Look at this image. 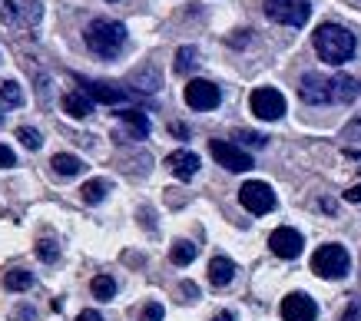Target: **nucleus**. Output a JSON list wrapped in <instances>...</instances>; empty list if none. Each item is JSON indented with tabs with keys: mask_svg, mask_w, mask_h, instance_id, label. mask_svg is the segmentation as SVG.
Returning <instances> with one entry per match:
<instances>
[{
	"mask_svg": "<svg viewBox=\"0 0 361 321\" xmlns=\"http://www.w3.org/2000/svg\"><path fill=\"white\" fill-rule=\"evenodd\" d=\"M312 44H315V54L322 56L325 63L341 67V63H348L351 56H355L358 40H355V34L345 30L341 23H322L315 34H312Z\"/></svg>",
	"mask_w": 361,
	"mask_h": 321,
	"instance_id": "f257e3e1",
	"label": "nucleus"
},
{
	"mask_svg": "<svg viewBox=\"0 0 361 321\" xmlns=\"http://www.w3.org/2000/svg\"><path fill=\"white\" fill-rule=\"evenodd\" d=\"M83 40L97 56H116L126 46V27L120 20H110V17H97V20L87 23L83 30Z\"/></svg>",
	"mask_w": 361,
	"mask_h": 321,
	"instance_id": "f03ea898",
	"label": "nucleus"
},
{
	"mask_svg": "<svg viewBox=\"0 0 361 321\" xmlns=\"http://www.w3.org/2000/svg\"><path fill=\"white\" fill-rule=\"evenodd\" d=\"M351 268V255L348 248H341V245H322L315 255H312V272L318 278H329V282H338V278L348 275Z\"/></svg>",
	"mask_w": 361,
	"mask_h": 321,
	"instance_id": "7ed1b4c3",
	"label": "nucleus"
},
{
	"mask_svg": "<svg viewBox=\"0 0 361 321\" xmlns=\"http://www.w3.org/2000/svg\"><path fill=\"white\" fill-rule=\"evenodd\" d=\"M44 17L40 0H0V23L17 27V30H33Z\"/></svg>",
	"mask_w": 361,
	"mask_h": 321,
	"instance_id": "20e7f679",
	"label": "nucleus"
},
{
	"mask_svg": "<svg viewBox=\"0 0 361 321\" xmlns=\"http://www.w3.org/2000/svg\"><path fill=\"white\" fill-rule=\"evenodd\" d=\"M265 17L282 27H305L312 17L308 0H265Z\"/></svg>",
	"mask_w": 361,
	"mask_h": 321,
	"instance_id": "39448f33",
	"label": "nucleus"
},
{
	"mask_svg": "<svg viewBox=\"0 0 361 321\" xmlns=\"http://www.w3.org/2000/svg\"><path fill=\"white\" fill-rule=\"evenodd\" d=\"M298 96L308 106H325V103H338L335 96V77H322V73H305L298 83Z\"/></svg>",
	"mask_w": 361,
	"mask_h": 321,
	"instance_id": "423d86ee",
	"label": "nucleus"
},
{
	"mask_svg": "<svg viewBox=\"0 0 361 321\" xmlns=\"http://www.w3.org/2000/svg\"><path fill=\"white\" fill-rule=\"evenodd\" d=\"M249 106H252V113H255L259 120H265V122H275V120H282L285 116V96L279 93V89H272V87L252 89Z\"/></svg>",
	"mask_w": 361,
	"mask_h": 321,
	"instance_id": "0eeeda50",
	"label": "nucleus"
},
{
	"mask_svg": "<svg viewBox=\"0 0 361 321\" xmlns=\"http://www.w3.org/2000/svg\"><path fill=\"white\" fill-rule=\"evenodd\" d=\"M239 202L252 212V215H265V212L275 209V192H272L269 182L252 179V182H245V186L239 189Z\"/></svg>",
	"mask_w": 361,
	"mask_h": 321,
	"instance_id": "6e6552de",
	"label": "nucleus"
},
{
	"mask_svg": "<svg viewBox=\"0 0 361 321\" xmlns=\"http://www.w3.org/2000/svg\"><path fill=\"white\" fill-rule=\"evenodd\" d=\"M209 153H212V159H216L219 166L229 169V172H245V169L255 166L252 156L245 153L242 146L229 143V139H212V143H209Z\"/></svg>",
	"mask_w": 361,
	"mask_h": 321,
	"instance_id": "1a4fd4ad",
	"label": "nucleus"
},
{
	"mask_svg": "<svg viewBox=\"0 0 361 321\" xmlns=\"http://www.w3.org/2000/svg\"><path fill=\"white\" fill-rule=\"evenodd\" d=\"M186 103L192 110H216L222 103V93L216 83H209V80H189L186 87Z\"/></svg>",
	"mask_w": 361,
	"mask_h": 321,
	"instance_id": "9d476101",
	"label": "nucleus"
},
{
	"mask_svg": "<svg viewBox=\"0 0 361 321\" xmlns=\"http://www.w3.org/2000/svg\"><path fill=\"white\" fill-rule=\"evenodd\" d=\"M282 318L285 321H315L318 305L308 298L305 291H292V295L282 298Z\"/></svg>",
	"mask_w": 361,
	"mask_h": 321,
	"instance_id": "9b49d317",
	"label": "nucleus"
},
{
	"mask_svg": "<svg viewBox=\"0 0 361 321\" xmlns=\"http://www.w3.org/2000/svg\"><path fill=\"white\" fill-rule=\"evenodd\" d=\"M302 235L295 232V229H288V225H282V229H275L272 235H269V248H272L279 258H298L302 255Z\"/></svg>",
	"mask_w": 361,
	"mask_h": 321,
	"instance_id": "f8f14e48",
	"label": "nucleus"
},
{
	"mask_svg": "<svg viewBox=\"0 0 361 321\" xmlns=\"http://www.w3.org/2000/svg\"><path fill=\"white\" fill-rule=\"evenodd\" d=\"M83 83V93H87L93 103H106V106H116V103L126 100V93L113 83H103V80H80Z\"/></svg>",
	"mask_w": 361,
	"mask_h": 321,
	"instance_id": "ddd939ff",
	"label": "nucleus"
},
{
	"mask_svg": "<svg viewBox=\"0 0 361 321\" xmlns=\"http://www.w3.org/2000/svg\"><path fill=\"white\" fill-rule=\"evenodd\" d=\"M166 166H169V172H173L176 179L189 182V179L199 172V156L189 153V149H176V153L166 156Z\"/></svg>",
	"mask_w": 361,
	"mask_h": 321,
	"instance_id": "4468645a",
	"label": "nucleus"
},
{
	"mask_svg": "<svg viewBox=\"0 0 361 321\" xmlns=\"http://www.w3.org/2000/svg\"><path fill=\"white\" fill-rule=\"evenodd\" d=\"M60 106H63V113L66 116H73V120H87L90 113H93V100H90L83 89H70V93H63Z\"/></svg>",
	"mask_w": 361,
	"mask_h": 321,
	"instance_id": "2eb2a0df",
	"label": "nucleus"
},
{
	"mask_svg": "<svg viewBox=\"0 0 361 321\" xmlns=\"http://www.w3.org/2000/svg\"><path fill=\"white\" fill-rule=\"evenodd\" d=\"M232 278H235V262L226 258V255H216V258L209 262V282L216 288H226Z\"/></svg>",
	"mask_w": 361,
	"mask_h": 321,
	"instance_id": "dca6fc26",
	"label": "nucleus"
},
{
	"mask_svg": "<svg viewBox=\"0 0 361 321\" xmlns=\"http://www.w3.org/2000/svg\"><path fill=\"white\" fill-rule=\"evenodd\" d=\"M120 120L126 122V130H130L133 139H146V136H149V120H146L140 110H123Z\"/></svg>",
	"mask_w": 361,
	"mask_h": 321,
	"instance_id": "f3484780",
	"label": "nucleus"
},
{
	"mask_svg": "<svg viewBox=\"0 0 361 321\" xmlns=\"http://www.w3.org/2000/svg\"><path fill=\"white\" fill-rule=\"evenodd\" d=\"M335 96H338V103H351L361 96V83L355 77H348V73H338L335 77Z\"/></svg>",
	"mask_w": 361,
	"mask_h": 321,
	"instance_id": "a211bd4d",
	"label": "nucleus"
},
{
	"mask_svg": "<svg viewBox=\"0 0 361 321\" xmlns=\"http://www.w3.org/2000/svg\"><path fill=\"white\" fill-rule=\"evenodd\" d=\"M106 192H110V182H106V179H90V182H83V189H80V199L87 202V206H99V202L106 199Z\"/></svg>",
	"mask_w": 361,
	"mask_h": 321,
	"instance_id": "6ab92c4d",
	"label": "nucleus"
},
{
	"mask_svg": "<svg viewBox=\"0 0 361 321\" xmlns=\"http://www.w3.org/2000/svg\"><path fill=\"white\" fill-rule=\"evenodd\" d=\"M50 166H54L56 176H77L80 169H83V159L73 153H56L54 159H50Z\"/></svg>",
	"mask_w": 361,
	"mask_h": 321,
	"instance_id": "aec40b11",
	"label": "nucleus"
},
{
	"mask_svg": "<svg viewBox=\"0 0 361 321\" xmlns=\"http://www.w3.org/2000/svg\"><path fill=\"white\" fill-rule=\"evenodd\" d=\"M199 255V245L189 242V239H179V242H173V248H169V258H173V265H189L192 258Z\"/></svg>",
	"mask_w": 361,
	"mask_h": 321,
	"instance_id": "412c9836",
	"label": "nucleus"
},
{
	"mask_svg": "<svg viewBox=\"0 0 361 321\" xmlns=\"http://www.w3.org/2000/svg\"><path fill=\"white\" fill-rule=\"evenodd\" d=\"M133 83H136V89H142V93H156V89L163 87V80H159V73H156L153 67L136 70V73H133Z\"/></svg>",
	"mask_w": 361,
	"mask_h": 321,
	"instance_id": "4be33fe9",
	"label": "nucleus"
},
{
	"mask_svg": "<svg viewBox=\"0 0 361 321\" xmlns=\"http://www.w3.org/2000/svg\"><path fill=\"white\" fill-rule=\"evenodd\" d=\"M30 285H33V275L27 268H13V272L4 275V288H7V291H27Z\"/></svg>",
	"mask_w": 361,
	"mask_h": 321,
	"instance_id": "5701e85b",
	"label": "nucleus"
},
{
	"mask_svg": "<svg viewBox=\"0 0 361 321\" xmlns=\"http://www.w3.org/2000/svg\"><path fill=\"white\" fill-rule=\"evenodd\" d=\"M196 63H199L196 46H179V50H176V73H183V77H186L189 70H196Z\"/></svg>",
	"mask_w": 361,
	"mask_h": 321,
	"instance_id": "b1692460",
	"label": "nucleus"
},
{
	"mask_svg": "<svg viewBox=\"0 0 361 321\" xmlns=\"http://www.w3.org/2000/svg\"><path fill=\"white\" fill-rule=\"evenodd\" d=\"M90 291H93V298L110 301L113 295H116V282H113L110 275H97L93 282H90Z\"/></svg>",
	"mask_w": 361,
	"mask_h": 321,
	"instance_id": "393cba45",
	"label": "nucleus"
},
{
	"mask_svg": "<svg viewBox=\"0 0 361 321\" xmlns=\"http://www.w3.org/2000/svg\"><path fill=\"white\" fill-rule=\"evenodd\" d=\"M0 100L7 103V106H20L23 103V89L17 80H0Z\"/></svg>",
	"mask_w": 361,
	"mask_h": 321,
	"instance_id": "a878e982",
	"label": "nucleus"
},
{
	"mask_svg": "<svg viewBox=\"0 0 361 321\" xmlns=\"http://www.w3.org/2000/svg\"><path fill=\"white\" fill-rule=\"evenodd\" d=\"M37 258L47 262V265H54L56 258H60V245H56L54 239H40V242H37Z\"/></svg>",
	"mask_w": 361,
	"mask_h": 321,
	"instance_id": "bb28decb",
	"label": "nucleus"
},
{
	"mask_svg": "<svg viewBox=\"0 0 361 321\" xmlns=\"http://www.w3.org/2000/svg\"><path fill=\"white\" fill-rule=\"evenodd\" d=\"M235 139H239L242 146H252V149H265V143H269V136L252 133V130H235Z\"/></svg>",
	"mask_w": 361,
	"mask_h": 321,
	"instance_id": "cd10ccee",
	"label": "nucleus"
},
{
	"mask_svg": "<svg viewBox=\"0 0 361 321\" xmlns=\"http://www.w3.org/2000/svg\"><path fill=\"white\" fill-rule=\"evenodd\" d=\"M17 139H20L27 149H40V146H44L40 133H37V130H30V126H20V130H17Z\"/></svg>",
	"mask_w": 361,
	"mask_h": 321,
	"instance_id": "c85d7f7f",
	"label": "nucleus"
},
{
	"mask_svg": "<svg viewBox=\"0 0 361 321\" xmlns=\"http://www.w3.org/2000/svg\"><path fill=\"white\" fill-rule=\"evenodd\" d=\"M163 305H159V301H146V305H142V311H140V321H163Z\"/></svg>",
	"mask_w": 361,
	"mask_h": 321,
	"instance_id": "c756f323",
	"label": "nucleus"
},
{
	"mask_svg": "<svg viewBox=\"0 0 361 321\" xmlns=\"http://www.w3.org/2000/svg\"><path fill=\"white\" fill-rule=\"evenodd\" d=\"M341 321H361V298L348 301V308H345V315H341Z\"/></svg>",
	"mask_w": 361,
	"mask_h": 321,
	"instance_id": "7c9ffc66",
	"label": "nucleus"
},
{
	"mask_svg": "<svg viewBox=\"0 0 361 321\" xmlns=\"http://www.w3.org/2000/svg\"><path fill=\"white\" fill-rule=\"evenodd\" d=\"M11 166H17V156H13V149H7L0 143V169H11Z\"/></svg>",
	"mask_w": 361,
	"mask_h": 321,
	"instance_id": "2f4dec72",
	"label": "nucleus"
},
{
	"mask_svg": "<svg viewBox=\"0 0 361 321\" xmlns=\"http://www.w3.org/2000/svg\"><path fill=\"white\" fill-rule=\"evenodd\" d=\"M77 321H103V315H99L97 308H87V311H80Z\"/></svg>",
	"mask_w": 361,
	"mask_h": 321,
	"instance_id": "473e14b6",
	"label": "nucleus"
},
{
	"mask_svg": "<svg viewBox=\"0 0 361 321\" xmlns=\"http://www.w3.org/2000/svg\"><path fill=\"white\" fill-rule=\"evenodd\" d=\"M183 295H186L189 301L199 298V285H192V282H183Z\"/></svg>",
	"mask_w": 361,
	"mask_h": 321,
	"instance_id": "72a5a7b5",
	"label": "nucleus"
},
{
	"mask_svg": "<svg viewBox=\"0 0 361 321\" xmlns=\"http://www.w3.org/2000/svg\"><path fill=\"white\" fill-rule=\"evenodd\" d=\"M345 199H348V202H361V182H358V186H351L348 192H345Z\"/></svg>",
	"mask_w": 361,
	"mask_h": 321,
	"instance_id": "f704fd0d",
	"label": "nucleus"
},
{
	"mask_svg": "<svg viewBox=\"0 0 361 321\" xmlns=\"http://www.w3.org/2000/svg\"><path fill=\"white\" fill-rule=\"evenodd\" d=\"M345 136H361V120L348 122V126H345Z\"/></svg>",
	"mask_w": 361,
	"mask_h": 321,
	"instance_id": "c9c22d12",
	"label": "nucleus"
},
{
	"mask_svg": "<svg viewBox=\"0 0 361 321\" xmlns=\"http://www.w3.org/2000/svg\"><path fill=\"white\" fill-rule=\"evenodd\" d=\"M229 44L232 46H245V44H249V30H242V37H232Z\"/></svg>",
	"mask_w": 361,
	"mask_h": 321,
	"instance_id": "e433bc0d",
	"label": "nucleus"
},
{
	"mask_svg": "<svg viewBox=\"0 0 361 321\" xmlns=\"http://www.w3.org/2000/svg\"><path fill=\"white\" fill-rule=\"evenodd\" d=\"M169 130H173L176 136H183V139H186V136H189V130H186V126H183V122H173V126H169Z\"/></svg>",
	"mask_w": 361,
	"mask_h": 321,
	"instance_id": "4c0bfd02",
	"label": "nucleus"
},
{
	"mask_svg": "<svg viewBox=\"0 0 361 321\" xmlns=\"http://www.w3.org/2000/svg\"><path fill=\"white\" fill-rule=\"evenodd\" d=\"M212 321H235V315H232V311H219Z\"/></svg>",
	"mask_w": 361,
	"mask_h": 321,
	"instance_id": "58836bf2",
	"label": "nucleus"
},
{
	"mask_svg": "<svg viewBox=\"0 0 361 321\" xmlns=\"http://www.w3.org/2000/svg\"><path fill=\"white\" fill-rule=\"evenodd\" d=\"M0 122H4V113H0Z\"/></svg>",
	"mask_w": 361,
	"mask_h": 321,
	"instance_id": "ea45409f",
	"label": "nucleus"
},
{
	"mask_svg": "<svg viewBox=\"0 0 361 321\" xmlns=\"http://www.w3.org/2000/svg\"><path fill=\"white\" fill-rule=\"evenodd\" d=\"M110 4H113V0H110Z\"/></svg>",
	"mask_w": 361,
	"mask_h": 321,
	"instance_id": "a19ab883",
	"label": "nucleus"
}]
</instances>
